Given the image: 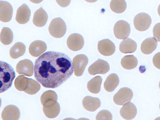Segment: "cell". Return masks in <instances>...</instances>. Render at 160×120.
Wrapping results in <instances>:
<instances>
[{
	"instance_id": "f1b7e54d",
	"label": "cell",
	"mask_w": 160,
	"mask_h": 120,
	"mask_svg": "<svg viewBox=\"0 0 160 120\" xmlns=\"http://www.w3.org/2000/svg\"><path fill=\"white\" fill-rule=\"evenodd\" d=\"M40 88L41 86L37 82L28 78L27 87L24 92L29 94L33 95L37 93Z\"/></svg>"
},
{
	"instance_id": "836d02e7",
	"label": "cell",
	"mask_w": 160,
	"mask_h": 120,
	"mask_svg": "<svg viewBox=\"0 0 160 120\" xmlns=\"http://www.w3.org/2000/svg\"><path fill=\"white\" fill-rule=\"evenodd\" d=\"M71 0H56V1L60 6L65 8L68 6L71 2Z\"/></svg>"
},
{
	"instance_id": "4dcf8cb0",
	"label": "cell",
	"mask_w": 160,
	"mask_h": 120,
	"mask_svg": "<svg viewBox=\"0 0 160 120\" xmlns=\"http://www.w3.org/2000/svg\"><path fill=\"white\" fill-rule=\"evenodd\" d=\"M112 116L108 110H102L100 112L96 117V120H112Z\"/></svg>"
},
{
	"instance_id": "5b68a950",
	"label": "cell",
	"mask_w": 160,
	"mask_h": 120,
	"mask_svg": "<svg viewBox=\"0 0 160 120\" xmlns=\"http://www.w3.org/2000/svg\"><path fill=\"white\" fill-rule=\"evenodd\" d=\"M130 30L129 24L123 20L116 22L114 28L115 36L119 39L127 38L130 35Z\"/></svg>"
},
{
	"instance_id": "cb8c5ba5",
	"label": "cell",
	"mask_w": 160,
	"mask_h": 120,
	"mask_svg": "<svg viewBox=\"0 0 160 120\" xmlns=\"http://www.w3.org/2000/svg\"><path fill=\"white\" fill-rule=\"evenodd\" d=\"M102 79L100 76H97L90 80L87 84V88L89 92L93 94H98L101 89Z\"/></svg>"
},
{
	"instance_id": "7402d4cb",
	"label": "cell",
	"mask_w": 160,
	"mask_h": 120,
	"mask_svg": "<svg viewBox=\"0 0 160 120\" xmlns=\"http://www.w3.org/2000/svg\"><path fill=\"white\" fill-rule=\"evenodd\" d=\"M119 83V79L116 74H110L107 78L104 83L105 90L108 92H112L117 88Z\"/></svg>"
},
{
	"instance_id": "e575fe53",
	"label": "cell",
	"mask_w": 160,
	"mask_h": 120,
	"mask_svg": "<svg viewBox=\"0 0 160 120\" xmlns=\"http://www.w3.org/2000/svg\"><path fill=\"white\" fill-rule=\"evenodd\" d=\"M32 2L35 3H39L42 2L43 0H30Z\"/></svg>"
},
{
	"instance_id": "6da1fadb",
	"label": "cell",
	"mask_w": 160,
	"mask_h": 120,
	"mask_svg": "<svg viewBox=\"0 0 160 120\" xmlns=\"http://www.w3.org/2000/svg\"><path fill=\"white\" fill-rule=\"evenodd\" d=\"M70 58L61 52L49 51L36 60L35 77L45 88H55L63 83L73 74Z\"/></svg>"
},
{
	"instance_id": "d6986e66",
	"label": "cell",
	"mask_w": 160,
	"mask_h": 120,
	"mask_svg": "<svg viewBox=\"0 0 160 120\" xmlns=\"http://www.w3.org/2000/svg\"><path fill=\"white\" fill-rule=\"evenodd\" d=\"M158 45V41L154 38H148L142 43L141 50L145 54H151L156 49Z\"/></svg>"
},
{
	"instance_id": "30bf717a",
	"label": "cell",
	"mask_w": 160,
	"mask_h": 120,
	"mask_svg": "<svg viewBox=\"0 0 160 120\" xmlns=\"http://www.w3.org/2000/svg\"><path fill=\"white\" fill-rule=\"evenodd\" d=\"M98 49L101 54L106 56H110L114 53L115 46L112 41L106 39L98 42Z\"/></svg>"
},
{
	"instance_id": "d590c367",
	"label": "cell",
	"mask_w": 160,
	"mask_h": 120,
	"mask_svg": "<svg viewBox=\"0 0 160 120\" xmlns=\"http://www.w3.org/2000/svg\"><path fill=\"white\" fill-rule=\"evenodd\" d=\"M87 2L90 3H93L96 2L98 0H85Z\"/></svg>"
},
{
	"instance_id": "ac0fdd59",
	"label": "cell",
	"mask_w": 160,
	"mask_h": 120,
	"mask_svg": "<svg viewBox=\"0 0 160 120\" xmlns=\"http://www.w3.org/2000/svg\"><path fill=\"white\" fill-rule=\"evenodd\" d=\"M48 19V16L47 13L41 7L34 14L33 22L36 26L41 27L46 24Z\"/></svg>"
},
{
	"instance_id": "4fadbf2b",
	"label": "cell",
	"mask_w": 160,
	"mask_h": 120,
	"mask_svg": "<svg viewBox=\"0 0 160 120\" xmlns=\"http://www.w3.org/2000/svg\"><path fill=\"white\" fill-rule=\"evenodd\" d=\"M120 110L121 116L126 120H131L136 116L137 110L135 105L132 102H128L123 104Z\"/></svg>"
},
{
	"instance_id": "2e32d148",
	"label": "cell",
	"mask_w": 160,
	"mask_h": 120,
	"mask_svg": "<svg viewBox=\"0 0 160 120\" xmlns=\"http://www.w3.org/2000/svg\"><path fill=\"white\" fill-rule=\"evenodd\" d=\"M47 49V45L44 42L38 40L31 43L29 47V52L32 56L37 57L44 52Z\"/></svg>"
},
{
	"instance_id": "8992f818",
	"label": "cell",
	"mask_w": 160,
	"mask_h": 120,
	"mask_svg": "<svg viewBox=\"0 0 160 120\" xmlns=\"http://www.w3.org/2000/svg\"><path fill=\"white\" fill-rule=\"evenodd\" d=\"M133 97V93L131 89L124 88L120 89L114 95L113 101L116 104L122 105L130 102Z\"/></svg>"
},
{
	"instance_id": "e0dca14e",
	"label": "cell",
	"mask_w": 160,
	"mask_h": 120,
	"mask_svg": "<svg viewBox=\"0 0 160 120\" xmlns=\"http://www.w3.org/2000/svg\"><path fill=\"white\" fill-rule=\"evenodd\" d=\"M82 104L86 110L90 112H94L100 108L101 102L98 98L87 96L83 99Z\"/></svg>"
},
{
	"instance_id": "52a82bcc",
	"label": "cell",
	"mask_w": 160,
	"mask_h": 120,
	"mask_svg": "<svg viewBox=\"0 0 160 120\" xmlns=\"http://www.w3.org/2000/svg\"><path fill=\"white\" fill-rule=\"evenodd\" d=\"M110 70V66L106 61L100 59L91 65L88 69L89 73L91 75L97 74H104Z\"/></svg>"
},
{
	"instance_id": "8fae6325",
	"label": "cell",
	"mask_w": 160,
	"mask_h": 120,
	"mask_svg": "<svg viewBox=\"0 0 160 120\" xmlns=\"http://www.w3.org/2000/svg\"><path fill=\"white\" fill-rule=\"evenodd\" d=\"M12 13L13 8L10 3L6 1L0 2V21L9 22L11 20Z\"/></svg>"
},
{
	"instance_id": "7c38bea8",
	"label": "cell",
	"mask_w": 160,
	"mask_h": 120,
	"mask_svg": "<svg viewBox=\"0 0 160 120\" xmlns=\"http://www.w3.org/2000/svg\"><path fill=\"white\" fill-rule=\"evenodd\" d=\"M18 73L28 76H31L33 74V65L32 62L28 59L19 61L16 67Z\"/></svg>"
},
{
	"instance_id": "f546056e",
	"label": "cell",
	"mask_w": 160,
	"mask_h": 120,
	"mask_svg": "<svg viewBox=\"0 0 160 120\" xmlns=\"http://www.w3.org/2000/svg\"><path fill=\"white\" fill-rule=\"evenodd\" d=\"M28 79L23 75L18 77L14 81V86L16 88L20 91H25L28 86Z\"/></svg>"
},
{
	"instance_id": "ffe728a7",
	"label": "cell",
	"mask_w": 160,
	"mask_h": 120,
	"mask_svg": "<svg viewBox=\"0 0 160 120\" xmlns=\"http://www.w3.org/2000/svg\"><path fill=\"white\" fill-rule=\"evenodd\" d=\"M137 43L129 38L125 39L121 42L119 46V50L124 54L133 53L136 50Z\"/></svg>"
},
{
	"instance_id": "ba28073f",
	"label": "cell",
	"mask_w": 160,
	"mask_h": 120,
	"mask_svg": "<svg viewBox=\"0 0 160 120\" xmlns=\"http://www.w3.org/2000/svg\"><path fill=\"white\" fill-rule=\"evenodd\" d=\"M84 44V38L78 33H73L70 35L67 40L68 47L71 50L76 51L82 49Z\"/></svg>"
},
{
	"instance_id": "603a6c76",
	"label": "cell",
	"mask_w": 160,
	"mask_h": 120,
	"mask_svg": "<svg viewBox=\"0 0 160 120\" xmlns=\"http://www.w3.org/2000/svg\"><path fill=\"white\" fill-rule=\"evenodd\" d=\"M26 49V46L22 43L17 42L12 47L10 50V55L12 58L16 59L25 54Z\"/></svg>"
},
{
	"instance_id": "7a4b0ae2",
	"label": "cell",
	"mask_w": 160,
	"mask_h": 120,
	"mask_svg": "<svg viewBox=\"0 0 160 120\" xmlns=\"http://www.w3.org/2000/svg\"><path fill=\"white\" fill-rule=\"evenodd\" d=\"M15 76L12 67L6 62L0 61V93L11 87Z\"/></svg>"
},
{
	"instance_id": "83f0119b",
	"label": "cell",
	"mask_w": 160,
	"mask_h": 120,
	"mask_svg": "<svg viewBox=\"0 0 160 120\" xmlns=\"http://www.w3.org/2000/svg\"><path fill=\"white\" fill-rule=\"evenodd\" d=\"M13 39V34L12 31L9 28H3L0 34V40L4 45L11 44Z\"/></svg>"
},
{
	"instance_id": "5bb4252c",
	"label": "cell",
	"mask_w": 160,
	"mask_h": 120,
	"mask_svg": "<svg viewBox=\"0 0 160 120\" xmlns=\"http://www.w3.org/2000/svg\"><path fill=\"white\" fill-rule=\"evenodd\" d=\"M20 116L19 109L13 105H9L5 108L2 114L3 120H18Z\"/></svg>"
},
{
	"instance_id": "d4e9b609",
	"label": "cell",
	"mask_w": 160,
	"mask_h": 120,
	"mask_svg": "<svg viewBox=\"0 0 160 120\" xmlns=\"http://www.w3.org/2000/svg\"><path fill=\"white\" fill-rule=\"evenodd\" d=\"M121 65L124 69L131 70L136 67L138 64V60L133 55H128L124 57L121 61Z\"/></svg>"
},
{
	"instance_id": "8d00e7d4",
	"label": "cell",
	"mask_w": 160,
	"mask_h": 120,
	"mask_svg": "<svg viewBox=\"0 0 160 120\" xmlns=\"http://www.w3.org/2000/svg\"><path fill=\"white\" fill-rule=\"evenodd\" d=\"M1 103H2V100H1V98H0V108H1Z\"/></svg>"
},
{
	"instance_id": "484cf974",
	"label": "cell",
	"mask_w": 160,
	"mask_h": 120,
	"mask_svg": "<svg viewBox=\"0 0 160 120\" xmlns=\"http://www.w3.org/2000/svg\"><path fill=\"white\" fill-rule=\"evenodd\" d=\"M58 96L56 93L48 90L43 93L41 98V102L43 106L57 102Z\"/></svg>"
},
{
	"instance_id": "277c9868",
	"label": "cell",
	"mask_w": 160,
	"mask_h": 120,
	"mask_svg": "<svg viewBox=\"0 0 160 120\" xmlns=\"http://www.w3.org/2000/svg\"><path fill=\"white\" fill-rule=\"evenodd\" d=\"M152 23V19L147 13H140L135 17L134 24L136 29L139 31L147 30Z\"/></svg>"
},
{
	"instance_id": "44dd1931",
	"label": "cell",
	"mask_w": 160,
	"mask_h": 120,
	"mask_svg": "<svg viewBox=\"0 0 160 120\" xmlns=\"http://www.w3.org/2000/svg\"><path fill=\"white\" fill-rule=\"evenodd\" d=\"M43 110L45 116L48 118H56L60 113V105L57 102L49 105L43 106Z\"/></svg>"
},
{
	"instance_id": "4316f807",
	"label": "cell",
	"mask_w": 160,
	"mask_h": 120,
	"mask_svg": "<svg viewBox=\"0 0 160 120\" xmlns=\"http://www.w3.org/2000/svg\"><path fill=\"white\" fill-rule=\"evenodd\" d=\"M110 7L114 12L120 13L125 11L127 4L125 0H112L110 3Z\"/></svg>"
},
{
	"instance_id": "9c48e42d",
	"label": "cell",
	"mask_w": 160,
	"mask_h": 120,
	"mask_svg": "<svg viewBox=\"0 0 160 120\" xmlns=\"http://www.w3.org/2000/svg\"><path fill=\"white\" fill-rule=\"evenodd\" d=\"M73 62L75 75L77 76H82L88 63V58L83 54L78 55L74 58Z\"/></svg>"
},
{
	"instance_id": "3957f363",
	"label": "cell",
	"mask_w": 160,
	"mask_h": 120,
	"mask_svg": "<svg viewBox=\"0 0 160 120\" xmlns=\"http://www.w3.org/2000/svg\"><path fill=\"white\" fill-rule=\"evenodd\" d=\"M50 34L52 37L59 38L65 34L67 27L65 22L60 18L53 19L48 28Z\"/></svg>"
},
{
	"instance_id": "d6a6232c",
	"label": "cell",
	"mask_w": 160,
	"mask_h": 120,
	"mask_svg": "<svg viewBox=\"0 0 160 120\" xmlns=\"http://www.w3.org/2000/svg\"><path fill=\"white\" fill-rule=\"evenodd\" d=\"M153 63L157 68L160 69V52L155 55L153 59Z\"/></svg>"
},
{
	"instance_id": "9a60e30c",
	"label": "cell",
	"mask_w": 160,
	"mask_h": 120,
	"mask_svg": "<svg viewBox=\"0 0 160 120\" xmlns=\"http://www.w3.org/2000/svg\"><path fill=\"white\" fill-rule=\"evenodd\" d=\"M31 12L27 4H23L18 9L16 20L19 24H23L27 23L29 20Z\"/></svg>"
},
{
	"instance_id": "1f68e13d",
	"label": "cell",
	"mask_w": 160,
	"mask_h": 120,
	"mask_svg": "<svg viewBox=\"0 0 160 120\" xmlns=\"http://www.w3.org/2000/svg\"><path fill=\"white\" fill-rule=\"evenodd\" d=\"M153 36L156 38L158 41H160V23L157 24L154 28Z\"/></svg>"
}]
</instances>
